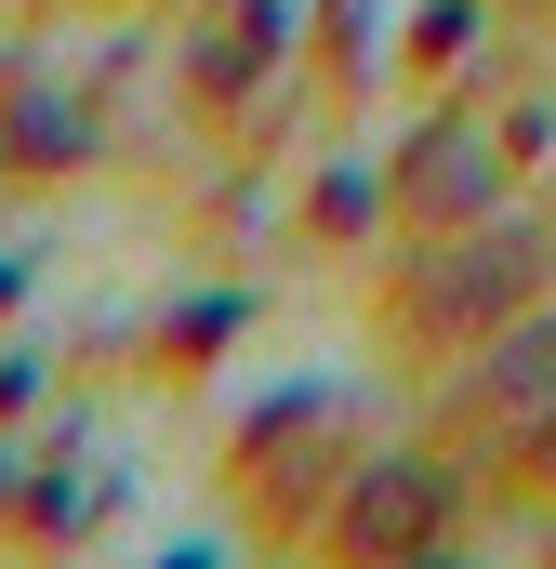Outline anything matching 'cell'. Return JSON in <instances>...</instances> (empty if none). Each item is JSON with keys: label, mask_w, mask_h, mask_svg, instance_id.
Instances as JSON below:
<instances>
[{"label": "cell", "mask_w": 556, "mask_h": 569, "mask_svg": "<svg viewBox=\"0 0 556 569\" xmlns=\"http://www.w3.org/2000/svg\"><path fill=\"white\" fill-rule=\"evenodd\" d=\"M345 517H358L345 543H424V477H411V463H385V477H371Z\"/></svg>", "instance_id": "cell-1"}]
</instances>
